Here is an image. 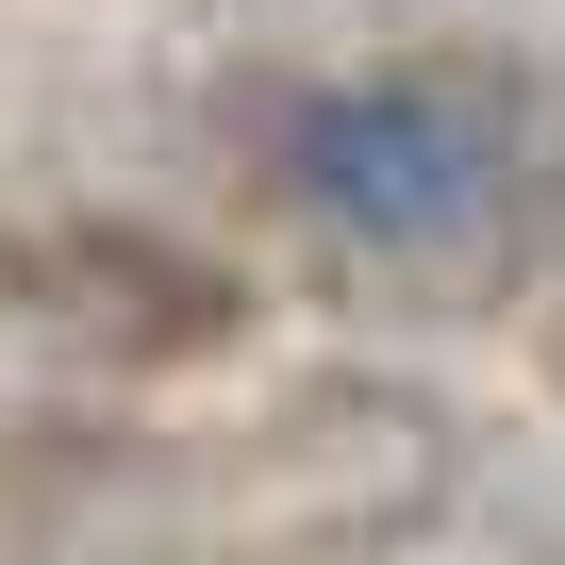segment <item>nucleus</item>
I'll return each mask as SVG.
<instances>
[{"mask_svg": "<svg viewBox=\"0 0 565 565\" xmlns=\"http://www.w3.org/2000/svg\"><path fill=\"white\" fill-rule=\"evenodd\" d=\"M266 200L416 300H515L565 249V117L499 51L333 67L266 117Z\"/></svg>", "mask_w": 565, "mask_h": 565, "instance_id": "nucleus-1", "label": "nucleus"}, {"mask_svg": "<svg viewBox=\"0 0 565 565\" xmlns=\"http://www.w3.org/2000/svg\"><path fill=\"white\" fill-rule=\"evenodd\" d=\"M0 333L67 383H200L266 333L249 266L183 216L134 200H51V216H0Z\"/></svg>", "mask_w": 565, "mask_h": 565, "instance_id": "nucleus-2", "label": "nucleus"}, {"mask_svg": "<svg viewBox=\"0 0 565 565\" xmlns=\"http://www.w3.org/2000/svg\"><path fill=\"white\" fill-rule=\"evenodd\" d=\"M532 350H548V399H565V300H548V317H532Z\"/></svg>", "mask_w": 565, "mask_h": 565, "instance_id": "nucleus-3", "label": "nucleus"}]
</instances>
